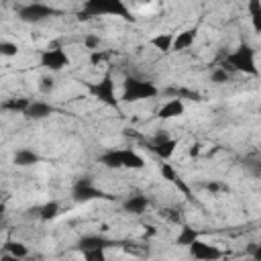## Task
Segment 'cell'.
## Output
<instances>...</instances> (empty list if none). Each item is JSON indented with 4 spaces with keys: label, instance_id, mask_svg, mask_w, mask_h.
<instances>
[{
    "label": "cell",
    "instance_id": "obj_1",
    "mask_svg": "<svg viewBox=\"0 0 261 261\" xmlns=\"http://www.w3.org/2000/svg\"><path fill=\"white\" fill-rule=\"evenodd\" d=\"M92 16H118L124 20H133V14L124 0H86L77 18L88 20Z\"/></svg>",
    "mask_w": 261,
    "mask_h": 261
},
{
    "label": "cell",
    "instance_id": "obj_2",
    "mask_svg": "<svg viewBox=\"0 0 261 261\" xmlns=\"http://www.w3.org/2000/svg\"><path fill=\"white\" fill-rule=\"evenodd\" d=\"M220 65L228 71H237V73H245V75H253V77L259 75V67L255 61V49L249 43H241L234 51L226 53V57Z\"/></svg>",
    "mask_w": 261,
    "mask_h": 261
},
{
    "label": "cell",
    "instance_id": "obj_3",
    "mask_svg": "<svg viewBox=\"0 0 261 261\" xmlns=\"http://www.w3.org/2000/svg\"><path fill=\"white\" fill-rule=\"evenodd\" d=\"M98 161L110 169H120V167L143 169L145 167V157L135 149H108L106 153H102L98 157Z\"/></svg>",
    "mask_w": 261,
    "mask_h": 261
},
{
    "label": "cell",
    "instance_id": "obj_4",
    "mask_svg": "<svg viewBox=\"0 0 261 261\" xmlns=\"http://www.w3.org/2000/svg\"><path fill=\"white\" fill-rule=\"evenodd\" d=\"M159 96V88L153 82L147 80H139V77H124L122 82V94L120 100L122 102H139V100H151Z\"/></svg>",
    "mask_w": 261,
    "mask_h": 261
},
{
    "label": "cell",
    "instance_id": "obj_5",
    "mask_svg": "<svg viewBox=\"0 0 261 261\" xmlns=\"http://www.w3.org/2000/svg\"><path fill=\"white\" fill-rule=\"evenodd\" d=\"M90 94L108 108L118 110L120 106V98L116 96V84H114L112 73H104L96 84H90Z\"/></svg>",
    "mask_w": 261,
    "mask_h": 261
},
{
    "label": "cell",
    "instance_id": "obj_6",
    "mask_svg": "<svg viewBox=\"0 0 261 261\" xmlns=\"http://www.w3.org/2000/svg\"><path fill=\"white\" fill-rule=\"evenodd\" d=\"M55 14H59V10H55L53 6L45 4V2H27V4L16 8V16L22 22H29V24L43 22V20L55 16Z\"/></svg>",
    "mask_w": 261,
    "mask_h": 261
},
{
    "label": "cell",
    "instance_id": "obj_7",
    "mask_svg": "<svg viewBox=\"0 0 261 261\" xmlns=\"http://www.w3.org/2000/svg\"><path fill=\"white\" fill-rule=\"evenodd\" d=\"M39 65L49 69V71H61L67 65H71V59L67 55L65 49L61 47H51V49H43L39 55Z\"/></svg>",
    "mask_w": 261,
    "mask_h": 261
},
{
    "label": "cell",
    "instance_id": "obj_8",
    "mask_svg": "<svg viewBox=\"0 0 261 261\" xmlns=\"http://www.w3.org/2000/svg\"><path fill=\"white\" fill-rule=\"evenodd\" d=\"M71 198L73 202L77 204H86L90 200H100V198H108L100 188L94 186V181L90 177H82L73 184V190H71Z\"/></svg>",
    "mask_w": 261,
    "mask_h": 261
},
{
    "label": "cell",
    "instance_id": "obj_9",
    "mask_svg": "<svg viewBox=\"0 0 261 261\" xmlns=\"http://www.w3.org/2000/svg\"><path fill=\"white\" fill-rule=\"evenodd\" d=\"M149 149H151L157 157H161L163 161H167V159L175 153V149H177V141L171 139L167 133H157V135L153 137V141L149 143Z\"/></svg>",
    "mask_w": 261,
    "mask_h": 261
},
{
    "label": "cell",
    "instance_id": "obj_10",
    "mask_svg": "<svg viewBox=\"0 0 261 261\" xmlns=\"http://www.w3.org/2000/svg\"><path fill=\"white\" fill-rule=\"evenodd\" d=\"M190 255L194 257V259H200V261H212V259H220L222 257V251L218 249V247H214V245H208V243H204V241H194L190 247Z\"/></svg>",
    "mask_w": 261,
    "mask_h": 261
},
{
    "label": "cell",
    "instance_id": "obj_11",
    "mask_svg": "<svg viewBox=\"0 0 261 261\" xmlns=\"http://www.w3.org/2000/svg\"><path fill=\"white\" fill-rule=\"evenodd\" d=\"M184 112H186V104H184V100H181V98H171V100H167L165 104L159 106V110H157V118H161V120H171V118L181 116Z\"/></svg>",
    "mask_w": 261,
    "mask_h": 261
},
{
    "label": "cell",
    "instance_id": "obj_12",
    "mask_svg": "<svg viewBox=\"0 0 261 261\" xmlns=\"http://www.w3.org/2000/svg\"><path fill=\"white\" fill-rule=\"evenodd\" d=\"M53 112H55L53 104H49V102H45V100H31V104H29L24 116L31 118V120H43V118H47V116L53 114Z\"/></svg>",
    "mask_w": 261,
    "mask_h": 261
},
{
    "label": "cell",
    "instance_id": "obj_13",
    "mask_svg": "<svg viewBox=\"0 0 261 261\" xmlns=\"http://www.w3.org/2000/svg\"><path fill=\"white\" fill-rule=\"evenodd\" d=\"M149 198L145 196V194H135V196H128L124 202H122V208H124V212H128V214H143L147 208H149Z\"/></svg>",
    "mask_w": 261,
    "mask_h": 261
},
{
    "label": "cell",
    "instance_id": "obj_14",
    "mask_svg": "<svg viewBox=\"0 0 261 261\" xmlns=\"http://www.w3.org/2000/svg\"><path fill=\"white\" fill-rule=\"evenodd\" d=\"M196 37H198V29L196 27L186 29V31H179L173 37V49L171 51H186V49H190L196 43Z\"/></svg>",
    "mask_w": 261,
    "mask_h": 261
},
{
    "label": "cell",
    "instance_id": "obj_15",
    "mask_svg": "<svg viewBox=\"0 0 261 261\" xmlns=\"http://www.w3.org/2000/svg\"><path fill=\"white\" fill-rule=\"evenodd\" d=\"M112 245V241H108V239H104L102 234H86V237H82L80 241H77V249L84 253V251H92V249H106V247H110Z\"/></svg>",
    "mask_w": 261,
    "mask_h": 261
},
{
    "label": "cell",
    "instance_id": "obj_16",
    "mask_svg": "<svg viewBox=\"0 0 261 261\" xmlns=\"http://www.w3.org/2000/svg\"><path fill=\"white\" fill-rule=\"evenodd\" d=\"M12 161H14V165H18V167H29V165L39 163V161H41V157H39L33 149L22 147V149H16V153H14Z\"/></svg>",
    "mask_w": 261,
    "mask_h": 261
},
{
    "label": "cell",
    "instance_id": "obj_17",
    "mask_svg": "<svg viewBox=\"0 0 261 261\" xmlns=\"http://www.w3.org/2000/svg\"><path fill=\"white\" fill-rule=\"evenodd\" d=\"M198 239H200L198 228H194V226H190V224L181 222V226H179V234H177L175 243H177L179 247H190V245H192L194 241H198Z\"/></svg>",
    "mask_w": 261,
    "mask_h": 261
},
{
    "label": "cell",
    "instance_id": "obj_18",
    "mask_svg": "<svg viewBox=\"0 0 261 261\" xmlns=\"http://www.w3.org/2000/svg\"><path fill=\"white\" fill-rule=\"evenodd\" d=\"M247 12L251 18V27L257 35H261V0H249L247 2Z\"/></svg>",
    "mask_w": 261,
    "mask_h": 261
},
{
    "label": "cell",
    "instance_id": "obj_19",
    "mask_svg": "<svg viewBox=\"0 0 261 261\" xmlns=\"http://www.w3.org/2000/svg\"><path fill=\"white\" fill-rule=\"evenodd\" d=\"M31 100L29 98H6L2 102V110L6 112H14V114H24L29 108Z\"/></svg>",
    "mask_w": 261,
    "mask_h": 261
},
{
    "label": "cell",
    "instance_id": "obj_20",
    "mask_svg": "<svg viewBox=\"0 0 261 261\" xmlns=\"http://www.w3.org/2000/svg\"><path fill=\"white\" fill-rule=\"evenodd\" d=\"M173 37H175V35H171V33H159V35L151 37V41H149V43H151L157 51L167 53V51H171V49H173Z\"/></svg>",
    "mask_w": 261,
    "mask_h": 261
},
{
    "label": "cell",
    "instance_id": "obj_21",
    "mask_svg": "<svg viewBox=\"0 0 261 261\" xmlns=\"http://www.w3.org/2000/svg\"><path fill=\"white\" fill-rule=\"evenodd\" d=\"M57 216H59V202H55V200H49L47 204H43L39 208V220H43V222H49Z\"/></svg>",
    "mask_w": 261,
    "mask_h": 261
},
{
    "label": "cell",
    "instance_id": "obj_22",
    "mask_svg": "<svg viewBox=\"0 0 261 261\" xmlns=\"http://www.w3.org/2000/svg\"><path fill=\"white\" fill-rule=\"evenodd\" d=\"M4 251L10 253L8 255L10 259H24V257H29V249L22 243H6L4 245Z\"/></svg>",
    "mask_w": 261,
    "mask_h": 261
},
{
    "label": "cell",
    "instance_id": "obj_23",
    "mask_svg": "<svg viewBox=\"0 0 261 261\" xmlns=\"http://www.w3.org/2000/svg\"><path fill=\"white\" fill-rule=\"evenodd\" d=\"M167 94L173 96V98H181V100H200L198 92L186 90V88H171V90H167Z\"/></svg>",
    "mask_w": 261,
    "mask_h": 261
},
{
    "label": "cell",
    "instance_id": "obj_24",
    "mask_svg": "<svg viewBox=\"0 0 261 261\" xmlns=\"http://www.w3.org/2000/svg\"><path fill=\"white\" fill-rule=\"evenodd\" d=\"M210 82H214V84H226V82H230V71L224 69L222 65H218L216 69H212V73H210Z\"/></svg>",
    "mask_w": 261,
    "mask_h": 261
},
{
    "label": "cell",
    "instance_id": "obj_25",
    "mask_svg": "<svg viewBox=\"0 0 261 261\" xmlns=\"http://www.w3.org/2000/svg\"><path fill=\"white\" fill-rule=\"evenodd\" d=\"M159 173H161V177L165 179V181H169V184H173L179 175H177V171H175V167L171 165V163H161L159 165Z\"/></svg>",
    "mask_w": 261,
    "mask_h": 261
},
{
    "label": "cell",
    "instance_id": "obj_26",
    "mask_svg": "<svg viewBox=\"0 0 261 261\" xmlns=\"http://www.w3.org/2000/svg\"><path fill=\"white\" fill-rule=\"evenodd\" d=\"M39 90H41V94H51L55 90V80L51 75H43L39 80Z\"/></svg>",
    "mask_w": 261,
    "mask_h": 261
},
{
    "label": "cell",
    "instance_id": "obj_27",
    "mask_svg": "<svg viewBox=\"0 0 261 261\" xmlns=\"http://www.w3.org/2000/svg\"><path fill=\"white\" fill-rule=\"evenodd\" d=\"M0 53H2L4 57H14V55L18 53V47H16V43L2 41V43H0Z\"/></svg>",
    "mask_w": 261,
    "mask_h": 261
},
{
    "label": "cell",
    "instance_id": "obj_28",
    "mask_svg": "<svg viewBox=\"0 0 261 261\" xmlns=\"http://www.w3.org/2000/svg\"><path fill=\"white\" fill-rule=\"evenodd\" d=\"M84 45H86V49L96 51V49L100 47V37H98V35H94V33H88V35L84 37Z\"/></svg>",
    "mask_w": 261,
    "mask_h": 261
},
{
    "label": "cell",
    "instance_id": "obj_29",
    "mask_svg": "<svg viewBox=\"0 0 261 261\" xmlns=\"http://www.w3.org/2000/svg\"><path fill=\"white\" fill-rule=\"evenodd\" d=\"M90 63L92 65H100L102 61H106L108 59V53L106 51H102V49H96V51H90Z\"/></svg>",
    "mask_w": 261,
    "mask_h": 261
},
{
    "label": "cell",
    "instance_id": "obj_30",
    "mask_svg": "<svg viewBox=\"0 0 261 261\" xmlns=\"http://www.w3.org/2000/svg\"><path fill=\"white\" fill-rule=\"evenodd\" d=\"M161 216L167 218V220H171V222H177V224L184 222V220H181V214H179L177 210H173V208H163V210H161Z\"/></svg>",
    "mask_w": 261,
    "mask_h": 261
},
{
    "label": "cell",
    "instance_id": "obj_31",
    "mask_svg": "<svg viewBox=\"0 0 261 261\" xmlns=\"http://www.w3.org/2000/svg\"><path fill=\"white\" fill-rule=\"evenodd\" d=\"M84 255V259H88V261H104V249H92V251H84L82 253Z\"/></svg>",
    "mask_w": 261,
    "mask_h": 261
},
{
    "label": "cell",
    "instance_id": "obj_32",
    "mask_svg": "<svg viewBox=\"0 0 261 261\" xmlns=\"http://www.w3.org/2000/svg\"><path fill=\"white\" fill-rule=\"evenodd\" d=\"M204 188L210 192V194H218V192H222V190H226L220 181H208V184H204Z\"/></svg>",
    "mask_w": 261,
    "mask_h": 261
},
{
    "label": "cell",
    "instance_id": "obj_33",
    "mask_svg": "<svg viewBox=\"0 0 261 261\" xmlns=\"http://www.w3.org/2000/svg\"><path fill=\"white\" fill-rule=\"evenodd\" d=\"M253 259H257V261H261V243L259 245H255V249H253Z\"/></svg>",
    "mask_w": 261,
    "mask_h": 261
},
{
    "label": "cell",
    "instance_id": "obj_34",
    "mask_svg": "<svg viewBox=\"0 0 261 261\" xmlns=\"http://www.w3.org/2000/svg\"><path fill=\"white\" fill-rule=\"evenodd\" d=\"M200 155V145H192L190 147V157H198Z\"/></svg>",
    "mask_w": 261,
    "mask_h": 261
}]
</instances>
